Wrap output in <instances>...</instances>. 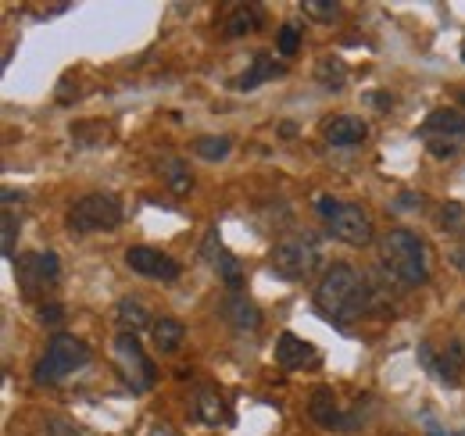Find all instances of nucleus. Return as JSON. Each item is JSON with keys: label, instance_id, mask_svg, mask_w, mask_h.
<instances>
[{"label": "nucleus", "instance_id": "27", "mask_svg": "<svg viewBox=\"0 0 465 436\" xmlns=\"http://www.w3.org/2000/svg\"><path fill=\"white\" fill-rule=\"evenodd\" d=\"M297 47H301V29L293 25V22H287L283 29H280V36H276V51L283 57H293L297 54Z\"/></svg>", "mask_w": 465, "mask_h": 436}, {"label": "nucleus", "instance_id": "29", "mask_svg": "<svg viewBox=\"0 0 465 436\" xmlns=\"http://www.w3.org/2000/svg\"><path fill=\"white\" fill-rule=\"evenodd\" d=\"M365 101H372L380 111H387L391 104H394V97L391 94H383V90H372V94H365Z\"/></svg>", "mask_w": 465, "mask_h": 436}, {"label": "nucleus", "instance_id": "9", "mask_svg": "<svg viewBox=\"0 0 465 436\" xmlns=\"http://www.w3.org/2000/svg\"><path fill=\"white\" fill-rule=\"evenodd\" d=\"M326 225L341 243H351V247H365L372 240V218L358 204H337L333 215L326 218Z\"/></svg>", "mask_w": 465, "mask_h": 436}, {"label": "nucleus", "instance_id": "11", "mask_svg": "<svg viewBox=\"0 0 465 436\" xmlns=\"http://www.w3.org/2000/svg\"><path fill=\"white\" fill-rule=\"evenodd\" d=\"M201 254H204V262L212 265V272L219 275L232 293H240V286H243V269H240V262L232 258L230 251L223 247L219 229H208V233H204V240H201Z\"/></svg>", "mask_w": 465, "mask_h": 436}, {"label": "nucleus", "instance_id": "3", "mask_svg": "<svg viewBox=\"0 0 465 436\" xmlns=\"http://www.w3.org/2000/svg\"><path fill=\"white\" fill-rule=\"evenodd\" d=\"M90 358H94V354H90V347H86L83 340H75V336H68V332H54L51 343H47L44 362H40L36 372H33V380L58 382V380H64V376H72V372H79V369H86Z\"/></svg>", "mask_w": 465, "mask_h": 436}, {"label": "nucleus", "instance_id": "16", "mask_svg": "<svg viewBox=\"0 0 465 436\" xmlns=\"http://www.w3.org/2000/svg\"><path fill=\"white\" fill-rule=\"evenodd\" d=\"M193 408H197V419H201L204 426H223V422H230L226 401H223V393H219L215 386H201L197 397H193Z\"/></svg>", "mask_w": 465, "mask_h": 436}, {"label": "nucleus", "instance_id": "30", "mask_svg": "<svg viewBox=\"0 0 465 436\" xmlns=\"http://www.w3.org/2000/svg\"><path fill=\"white\" fill-rule=\"evenodd\" d=\"M40 319H44V322H51V326H58L61 319H64V312H61L58 304H51V308H40Z\"/></svg>", "mask_w": 465, "mask_h": 436}, {"label": "nucleus", "instance_id": "21", "mask_svg": "<svg viewBox=\"0 0 465 436\" xmlns=\"http://www.w3.org/2000/svg\"><path fill=\"white\" fill-rule=\"evenodd\" d=\"M162 179L169 183V190H173V193H190V190H193L190 164L183 162V158H169V162H162Z\"/></svg>", "mask_w": 465, "mask_h": 436}, {"label": "nucleus", "instance_id": "28", "mask_svg": "<svg viewBox=\"0 0 465 436\" xmlns=\"http://www.w3.org/2000/svg\"><path fill=\"white\" fill-rule=\"evenodd\" d=\"M15 233H18V218L7 212V215H4V254H7V258L15 254Z\"/></svg>", "mask_w": 465, "mask_h": 436}, {"label": "nucleus", "instance_id": "32", "mask_svg": "<svg viewBox=\"0 0 465 436\" xmlns=\"http://www.w3.org/2000/svg\"><path fill=\"white\" fill-rule=\"evenodd\" d=\"M455 265H459V269L465 272V243L459 247V251H455Z\"/></svg>", "mask_w": 465, "mask_h": 436}, {"label": "nucleus", "instance_id": "19", "mask_svg": "<svg viewBox=\"0 0 465 436\" xmlns=\"http://www.w3.org/2000/svg\"><path fill=\"white\" fill-rule=\"evenodd\" d=\"M151 336H154V347L162 351V354H173L183 347V340H186V326L179 322V319H158L154 326H151Z\"/></svg>", "mask_w": 465, "mask_h": 436}, {"label": "nucleus", "instance_id": "31", "mask_svg": "<svg viewBox=\"0 0 465 436\" xmlns=\"http://www.w3.org/2000/svg\"><path fill=\"white\" fill-rule=\"evenodd\" d=\"M422 426H426V433L430 436H448L440 426H437V419H433V415H422Z\"/></svg>", "mask_w": 465, "mask_h": 436}, {"label": "nucleus", "instance_id": "22", "mask_svg": "<svg viewBox=\"0 0 465 436\" xmlns=\"http://www.w3.org/2000/svg\"><path fill=\"white\" fill-rule=\"evenodd\" d=\"M315 75H319V83H322L326 90H341V86L348 83V64H344L341 57L326 54L315 64Z\"/></svg>", "mask_w": 465, "mask_h": 436}, {"label": "nucleus", "instance_id": "10", "mask_svg": "<svg viewBox=\"0 0 465 436\" xmlns=\"http://www.w3.org/2000/svg\"><path fill=\"white\" fill-rule=\"evenodd\" d=\"M125 265L136 275L158 279V282H175L179 272H183L179 262L169 258V254H162L158 247H129V251H125Z\"/></svg>", "mask_w": 465, "mask_h": 436}, {"label": "nucleus", "instance_id": "26", "mask_svg": "<svg viewBox=\"0 0 465 436\" xmlns=\"http://www.w3.org/2000/svg\"><path fill=\"white\" fill-rule=\"evenodd\" d=\"M440 229H444V233H462L465 229V208L459 201H448V204L440 208Z\"/></svg>", "mask_w": 465, "mask_h": 436}, {"label": "nucleus", "instance_id": "15", "mask_svg": "<svg viewBox=\"0 0 465 436\" xmlns=\"http://www.w3.org/2000/svg\"><path fill=\"white\" fill-rule=\"evenodd\" d=\"M433 372L440 376V380L448 382V386H459L462 382V372H465V343L459 336H451L448 340V347L437 354V362H433Z\"/></svg>", "mask_w": 465, "mask_h": 436}, {"label": "nucleus", "instance_id": "5", "mask_svg": "<svg viewBox=\"0 0 465 436\" xmlns=\"http://www.w3.org/2000/svg\"><path fill=\"white\" fill-rule=\"evenodd\" d=\"M115 369L133 393H147L158 380V372H154V365H151L136 332H118L115 336Z\"/></svg>", "mask_w": 465, "mask_h": 436}, {"label": "nucleus", "instance_id": "23", "mask_svg": "<svg viewBox=\"0 0 465 436\" xmlns=\"http://www.w3.org/2000/svg\"><path fill=\"white\" fill-rule=\"evenodd\" d=\"M115 315L129 332H136V329H143V326H154L151 315H147V308H143L140 301H133V297H122V301H118Z\"/></svg>", "mask_w": 465, "mask_h": 436}, {"label": "nucleus", "instance_id": "17", "mask_svg": "<svg viewBox=\"0 0 465 436\" xmlns=\"http://www.w3.org/2000/svg\"><path fill=\"white\" fill-rule=\"evenodd\" d=\"M223 312H226L230 326L240 329V332H254V329L262 326V312H258V304H251L243 293H232Z\"/></svg>", "mask_w": 465, "mask_h": 436}, {"label": "nucleus", "instance_id": "34", "mask_svg": "<svg viewBox=\"0 0 465 436\" xmlns=\"http://www.w3.org/2000/svg\"><path fill=\"white\" fill-rule=\"evenodd\" d=\"M462 104H465V94H462Z\"/></svg>", "mask_w": 465, "mask_h": 436}, {"label": "nucleus", "instance_id": "33", "mask_svg": "<svg viewBox=\"0 0 465 436\" xmlns=\"http://www.w3.org/2000/svg\"><path fill=\"white\" fill-rule=\"evenodd\" d=\"M462 61H465V44H462Z\"/></svg>", "mask_w": 465, "mask_h": 436}, {"label": "nucleus", "instance_id": "4", "mask_svg": "<svg viewBox=\"0 0 465 436\" xmlns=\"http://www.w3.org/2000/svg\"><path fill=\"white\" fill-rule=\"evenodd\" d=\"M419 136L433 158H451L465 144V114L459 108H437L419 125Z\"/></svg>", "mask_w": 465, "mask_h": 436}, {"label": "nucleus", "instance_id": "6", "mask_svg": "<svg viewBox=\"0 0 465 436\" xmlns=\"http://www.w3.org/2000/svg\"><path fill=\"white\" fill-rule=\"evenodd\" d=\"M122 222V204L112 193H86L72 204L68 212V229L72 233H108V229H118Z\"/></svg>", "mask_w": 465, "mask_h": 436}, {"label": "nucleus", "instance_id": "18", "mask_svg": "<svg viewBox=\"0 0 465 436\" xmlns=\"http://www.w3.org/2000/svg\"><path fill=\"white\" fill-rule=\"evenodd\" d=\"M280 75H283V64H280L276 57L258 54L254 64L243 72V79H236V90H254V86H262V83H269V79H280Z\"/></svg>", "mask_w": 465, "mask_h": 436}, {"label": "nucleus", "instance_id": "25", "mask_svg": "<svg viewBox=\"0 0 465 436\" xmlns=\"http://www.w3.org/2000/svg\"><path fill=\"white\" fill-rule=\"evenodd\" d=\"M301 11L308 18H315V22H322V25H330V22L341 18V4H333V0H304Z\"/></svg>", "mask_w": 465, "mask_h": 436}, {"label": "nucleus", "instance_id": "7", "mask_svg": "<svg viewBox=\"0 0 465 436\" xmlns=\"http://www.w3.org/2000/svg\"><path fill=\"white\" fill-rule=\"evenodd\" d=\"M15 272L25 297H40L61 282V262L54 251H36V254H22L15 262Z\"/></svg>", "mask_w": 465, "mask_h": 436}, {"label": "nucleus", "instance_id": "2", "mask_svg": "<svg viewBox=\"0 0 465 436\" xmlns=\"http://www.w3.org/2000/svg\"><path fill=\"white\" fill-rule=\"evenodd\" d=\"M380 265L401 286H422L426 282V243L411 229H391L380 240Z\"/></svg>", "mask_w": 465, "mask_h": 436}, {"label": "nucleus", "instance_id": "14", "mask_svg": "<svg viewBox=\"0 0 465 436\" xmlns=\"http://www.w3.org/2000/svg\"><path fill=\"white\" fill-rule=\"evenodd\" d=\"M308 411H312V419H315V426H322V430H348V415L341 411V404H337V393L330 390V386H319L315 393H312V404H308Z\"/></svg>", "mask_w": 465, "mask_h": 436}, {"label": "nucleus", "instance_id": "13", "mask_svg": "<svg viewBox=\"0 0 465 436\" xmlns=\"http://www.w3.org/2000/svg\"><path fill=\"white\" fill-rule=\"evenodd\" d=\"M322 136H326V144H333V147H358V144H365L369 125H365L358 114H337V118H330V122L322 125Z\"/></svg>", "mask_w": 465, "mask_h": 436}, {"label": "nucleus", "instance_id": "20", "mask_svg": "<svg viewBox=\"0 0 465 436\" xmlns=\"http://www.w3.org/2000/svg\"><path fill=\"white\" fill-rule=\"evenodd\" d=\"M254 29H262V7H254V4H236L230 11V18H226V36H247V33H254Z\"/></svg>", "mask_w": 465, "mask_h": 436}, {"label": "nucleus", "instance_id": "1", "mask_svg": "<svg viewBox=\"0 0 465 436\" xmlns=\"http://www.w3.org/2000/svg\"><path fill=\"white\" fill-rule=\"evenodd\" d=\"M315 304H319V312H322L330 322L348 326L354 319H361V315L369 312V304H372L369 282H365V275L358 272L354 265L337 262V265L326 269L322 282L315 286Z\"/></svg>", "mask_w": 465, "mask_h": 436}, {"label": "nucleus", "instance_id": "12", "mask_svg": "<svg viewBox=\"0 0 465 436\" xmlns=\"http://www.w3.org/2000/svg\"><path fill=\"white\" fill-rule=\"evenodd\" d=\"M276 365L287 369V372L315 369L319 365V351L308 340H301L297 332H280V340H276Z\"/></svg>", "mask_w": 465, "mask_h": 436}, {"label": "nucleus", "instance_id": "24", "mask_svg": "<svg viewBox=\"0 0 465 436\" xmlns=\"http://www.w3.org/2000/svg\"><path fill=\"white\" fill-rule=\"evenodd\" d=\"M193 151H197L201 162H226L232 151V140L230 136H201L193 144Z\"/></svg>", "mask_w": 465, "mask_h": 436}, {"label": "nucleus", "instance_id": "8", "mask_svg": "<svg viewBox=\"0 0 465 436\" xmlns=\"http://www.w3.org/2000/svg\"><path fill=\"white\" fill-rule=\"evenodd\" d=\"M272 269L283 275V279H308V275L319 269V247L315 243H304V240H291V243H280L272 247Z\"/></svg>", "mask_w": 465, "mask_h": 436}, {"label": "nucleus", "instance_id": "35", "mask_svg": "<svg viewBox=\"0 0 465 436\" xmlns=\"http://www.w3.org/2000/svg\"><path fill=\"white\" fill-rule=\"evenodd\" d=\"M459 436H465V430H462V433H459Z\"/></svg>", "mask_w": 465, "mask_h": 436}]
</instances>
